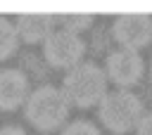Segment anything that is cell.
<instances>
[{
  "label": "cell",
  "mask_w": 152,
  "mask_h": 135,
  "mask_svg": "<svg viewBox=\"0 0 152 135\" xmlns=\"http://www.w3.org/2000/svg\"><path fill=\"white\" fill-rule=\"evenodd\" d=\"M104 76L119 88H131L142 76V57L133 50H116L107 57Z\"/></svg>",
  "instance_id": "6"
},
{
  "label": "cell",
  "mask_w": 152,
  "mask_h": 135,
  "mask_svg": "<svg viewBox=\"0 0 152 135\" xmlns=\"http://www.w3.org/2000/svg\"><path fill=\"white\" fill-rule=\"evenodd\" d=\"M59 135H100V130L88 121H71Z\"/></svg>",
  "instance_id": "11"
},
{
  "label": "cell",
  "mask_w": 152,
  "mask_h": 135,
  "mask_svg": "<svg viewBox=\"0 0 152 135\" xmlns=\"http://www.w3.org/2000/svg\"><path fill=\"white\" fill-rule=\"evenodd\" d=\"M0 135H26L19 126H5V128H0Z\"/></svg>",
  "instance_id": "13"
},
{
  "label": "cell",
  "mask_w": 152,
  "mask_h": 135,
  "mask_svg": "<svg viewBox=\"0 0 152 135\" xmlns=\"http://www.w3.org/2000/svg\"><path fill=\"white\" fill-rule=\"evenodd\" d=\"M52 17L62 31H69L76 36L81 31L90 28V24H93V14H88V12H64V14H52Z\"/></svg>",
  "instance_id": "9"
},
{
  "label": "cell",
  "mask_w": 152,
  "mask_h": 135,
  "mask_svg": "<svg viewBox=\"0 0 152 135\" xmlns=\"http://www.w3.org/2000/svg\"><path fill=\"white\" fill-rule=\"evenodd\" d=\"M28 97V81L19 69H2L0 71V109L12 111L21 107Z\"/></svg>",
  "instance_id": "7"
},
{
  "label": "cell",
  "mask_w": 152,
  "mask_h": 135,
  "mask_svg": "<svg viewBox=\"0 0 152 135\" xmlns=\"http://www.w3.org/2000/svg\"><path fill=\"white\" fill-rule=\"evenodd\" d=\"M17 43H19V36H17L14 24L10 19L0 17V62L17 52Z\"/></svg>",
  "instance_id": "10"
},
{
  "label": "cell",
  "mask_w": 152,
  "mask_h": 135,
  "mask_svg": "<svg viewBox=\"0 0 152 135\" xmlns=\"http://www.w3.org/2000/svg\"><path fill=\"white\" fill-rule=\"evenodd\" d=\"M97 107H100L97 109L100 121L112 133H128L142 118V102L128 90L107 92Z\"/></svg>",
  "instance_id": "3"
},
{
  "label": "cell",
  "mask_w": 152,
  "mask_h": 135,
  "mask_svg": "<svg viewBox=\"0 0 152 135\" xmlns=\"http://www.w3.org/2000/svg\"><path fill=\"white\" fill-rule=\"evenodd\" d=\"M112 33H114L116 43L121 45V50L138 52L140 47H145L152 40V19L147 14H140V12L121 14V17H116Z\"/></svg>",
  "instance_id": "5"
},
{
  "label": "cell",
  "mask_w": 152,
  "mask_h": 135,
  "mask_svg": "<svg viewBox=\"0 0 152 135\" xmlns=\"http://www.w3.org/2000/svg\"><path fill=\"white\" fill-rule=\"evenodd\" d=\"M135 133L138 135H152V114H142V118L135 126Z\"/></svg>",
  "instance_id": "12"
},
{
  "label": "cell",
  "mask_w": 152,
  "mask_h": 135,
  "mask_svg": "<svg viewBox=\"0 0 152 135\" xmlns=\"http://www.w3.org/2000/svg\"><path fill=\"white\" fill-rule=\"evenodd\" d=\"M83 52H86V43L81 40V36L69 33V31H62V28H55L45 38V45H43L45 59L52 66L66 69V71L74 69L76 64H81Z\"/></svg>",
  "instance_id": "4"
},
{
  "label": "cell",
  "mask_w": 152,
  "mask_h": 135,
  "mask_svg": "<svg viewBox=\"0 0 152 135\" xmlns=\"http://www.w3.org/2000/svg\"><path fill=\"white\" fill-rule=\"evenodd\" d=\"M62 92H64L69 107L71 104L81 107V109L95 107L107 95V76L97 64H90V62L83 64L81 62L66 71L64 83H62Z\"/></svg>",
  "instance_id": "1"
},
{
  "label": "cell",
  "mask_w": 152,
  "mask_h": 135,
  "mask_svg": "<svg viewBox=\"0 0 152 135\" xmlns=\"http://www.w3.org/2000/svg\"><path fill=\"white\" fill-rule=\"evenodd\" d=\"M66 114H69V102H66L64 92L55 85L36 88L24 102V116L28 118V123L33 128H38L43 133L59 128L66 121Z\"/></svg>",
  "instance_id": "2"
},
{
  "label": "cell",
  "mask_w": 152,
  "mask_h": 135,
  "mask_svg": "<svg viewBox=\"0 0 152 135\" xmlns=\"http://www.w3.org/2000/svg\"><path fill=\"white\" fill-rule=\"evenodd\" d=\"M150 73H152V69H150Z\"/></svg>",
  "instance_id": "14"
},
{
  "label": "cell",
  "mask_w": 152,
  "mask_h": 135,
  "mask_svg": "<svg viewBox=\"0 0 152 135\" xmlns=\"http://www.w3.org/2000/svg\"><path fill=\"white\" fill-rule=\"evenodd\" d=\"M14 28H17V36L21 40L40 43L55 31V17L45 14V12H26V14H19Z\"/></svg>",
  "instance_id": "8"
}]
</instances>
